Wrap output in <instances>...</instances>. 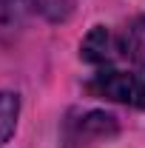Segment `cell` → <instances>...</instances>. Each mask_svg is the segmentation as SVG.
Here are the masks:
<instances>
[{
  "label": "cell",
  "instance_id": "6da1fadb",
  "mask_svg": "<svg viewBox=\"0 0 145 148\" xmlns=\"http://www.w3.org/2000/svg\"><path fill=\"white\" fill-rule=\"evenodd\" d=\"M94 97H103L111 103H122L131 108H145V80L128 71H117V69H105V71L94 74L85 83Z\"/></svg>",
  "mask_w": 145,
  "mask_h": 148
},
{
  "label": "cell",
  "instance_id": "7a4b0ae2",
  "mask_svg": "<svg viewBox=\"0 0 145 148\" xmlns=\"http://www.w3.org/2000/svg\"><path fill=\"white\" fill-rule=\"evenodd\" d=\"M120 51H125V46L105 26H94L88 34L83 37V43H80V57L85 63H94V66H108V63H114L120 57Z\"/></svg>",
  "mask_w": 145,
  "mask_h": 148
},
{
  "label": "cell",
  "instance_id": "3957f363",
  "mask_svg": "<svg viewBox=\"0 0 145 148\" xmlns=\"http://www.w3.org/2000/svg\"><path fill=\"white\" fill-rule=\"evenodd\" d=\"M117 134V120L105 111H88L77 123H68V140L71 143H91V140H105Z\"/></svg>",
  "mask_w": 145,
  "mask_h": 148
},
{
  "label": "cell",
  "instance_id": "277c9868",
  "mask_svg": "<svg viewBox=\"0 0 145 148\" xmlns=\"http://www.w3.org/2000/svg\"><path fill=\"white\" fill-rule=\"evenodd\" d=\"M37 9V0H0V34H12Z\"/></svg>",
  "mask_w": 145,
  "mask_h": 148
},
{
  "label": "cell",
  "instance_id": "5b68a950",
  "mask_svg": "<svg viewBox=\"0 0 145 148\" xmlns=\"http://www.w3.org/2000/svg\"><path fill=\"white\" fill-rule=\"evenodd\" d=\"M17 114H20L17 94L0 91V145L14 134V128H17Z\"/></svg>",
  "mask_w": 145,
  "mask_h": 148
},
{
  "label": "cell",
  "instance_id": "8992f818",
  "mask_svg": "<svg viewBox=\"0 0 145 148\" xmlns=\"http://www.w3.org/2000/svg\"><path fill=\"white\" fill-rule=\"evenodd\" d=\"M122 46H125V54L145 71V14L137 20L131 29H128L125 43H122Z\"/></svg>",
  "mask_w": 145,
  "mask_h": 148
},
{
  "label": "cell",
  "instance_id": "52a82bcc",
  "mask_svg": "<svg viewBox=\"0 0 145 148\" xmlns=\"http://www.w3.org/2000/svg\"><path fill=\"white\" fill-rule=\"evenodd\" d=\"M74 0H46V12L51 17H66V12L71 9Z\"/></svg>",
  "mask_w": 145,
  "mask_h": 148
}]
</instances>
